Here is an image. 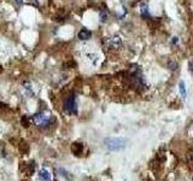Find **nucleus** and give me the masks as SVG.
<instances>
[{
	"label": "nucleus",
	"instance_id": "1",
	"mask_svg": "<svg viewBox=\"0 0 193 181\" xmlns=\"http://www.w3.org/2000/svg\"><path fill=\"white\" fill-rule=\"evenodd\" d=\"M126 140L121 138H108L105 140V145L110 151H118L124 147Z\"/></svg>",
	"mask_w": 193,
	"mask_h": 181
},
{
	"label": "nucleus",
	"instance_id": "2",
	"mask_svg": "<svg viewBox=\"0 0 193 181\" xmlns=\"http://www.w3.org/2000/svg\"><path fill=\"white\" fill-rule=\"evenodd\" d=\"M64 110L69 115H74L77 112V103H76V97L74 94L69 96L65 102H64Z\"/></svg>",
	"mask_w": 193,
	"mask_h": 181
},
{
	"label": "nucleus",
	"instance_id": "3",
	"mask_svg": "<svg viewBox=\"0 0 193 181\" xmlns=\"http://www.w3.org/2000/svg\"><path fill=\"white\" fill-rule=\"evenodd\" d=\"M51 114L48 112H40V114H36L33 117L34 120V123L35 124H38V126H47L50 123V121H51Z\"/></svg>",
	"mask_w": 193,
	"mask_h": 181
},
{
	"label": "nucleus",
	"instance_id": "4",
	"mask_svg": "<svg viewBox=\"0 0 193 181\" xmlns=\"http://www.w3.org/2000/svg\"><path fill=\"white\" fill-rule=\"evenodd\" d=\"M108 44L111 48H118L121 47L122 45V40L121 38L118 36V35H114V36H111L109 40H108Z\"/></svg>",
	"mask_w": 193,
	"mask_h": 181
},
{
	"label": "nucleus",
	"instance_id": "5",
	"mask_svg": "<svg viewBox=\"0 0 193 181\" xmlns=\"http://www.w3.org/2000/svg\"><path fill=\"white\" fill-rule=\"evenodd\" d=\"M91 36H92V33L88 30V29H81V30L79 32V34H77V38L80 39V40H82V41H86V40H88V39H91Z\"/></svg>",
	"mask_w": 193,
	"mask_h": 181
},
{
	"label": "nucleus",
	"instance_id": "6",
	"mask_svg": "<svg viewBox=\"0 0 193 181\" xmlns=\"http://www.w3.org/2000/svg\"><path fill=\"white\" fill-rule=\"evenodd\" d=\"M39 174H40V178H41V180H44V181H50L51 180V174H50V172L47 170V169L42 168Z\"/></svg>",
	"mask_w": 193,
	"mask_h": 181
},
{
	"label": "nucleus",
	"instance_id": "7",
	"mask_svg": "<svg viewBox=\"0 0 193 181\" xmlns=\"http://www.w3.org/2000/svg\"><path fill=\"white\" fill-rule=\"evenodd\" d=\"M140 15H141L143 17H145V18H147V17L150 16L149 15V6L146 4L140 5Z\"/></svg>",
	"mask_w": 193,
	"mask_h": 181
},
{
	"label": "nucleus",
	"instance_id": "8",
	"mask_svg": "<svg viewBox=\"0 0 193 181\" xmlns=\"http://www.w3.org/2000/svg\"><path fill=\"white\" fill-rule=\"evenodd\" d=\"M179 92L182 98H186V86H185V82L182 80L179 82Z\"/></svg>",
	"mask_w": 193,
	"mask_h": 181
},
{
	"label": "nucleus",
	"instance_id": "9",
	"mask_svg": "<svg viewBox=\"0 0 193 181\" xmlns=\"http://www.w3.org/2000/svg\"><path fill=\"white\" fill-rule=\"evenodd\" d=\"M73 152L76 156H80V153L82 152V145L81 144H74L73 145Z\"/></svg>",
	"mask_w": 193,
	"mask_h": 181
},
{
	"label": "nucleus",
	"instance_id": "10",
	"mask_svg": "<svg viewBox=\"0 0 193 181\" xmlns=\"http://www.w3.org/2000/svg\"><path fill=\"white\" fill-rule=\"evenodd\" d=\"M99 20H100V22H106L108 20V13H106V10L103 9L99 11Z\"/></svg>",
	"mask_w": 193,
	"mask_h": 181
},
{
	"label": "nucleus",
	"instance_id": "11",
	"mask_svg": "<svg viewBox=\"0 0 193 181\" xmlns=\"http://www.w3.org/2000/svg\"><path fill=\"white\" fill-rule=\"evenodd\" d=\"M24 91L27 92L28 96H33V89H32V85L29 82H26L24 83Z\"/></svg>",
	"mask_w": 193,
	"mask_h": 181
},
{
	"label": "nucleus",
	"instance_id": "12",
	"mask_svg": "<svg viewBox=\"0 0 193 181\" xmlns=\"http://www.w3.org/2000/svg\"><path fill=\"white\" fill-rule=\"evenodd\" d=\"M168 67H169V69H171V70H176L178 63L174 62V61H169V62H168Z\"/></svg>",
	"mask_w": 193,
	"mask_h": 181
},
{
	"label": "nucleus",
	"instance_id": "13",
	"mask_svg": "<svg viewBox=\"0 0 193 181\" xmlns=\"http://www.w3.org/2000/svg\"><path fill=\"white\" fill-rule=\"evenodd\" d=\"M15 3H16L17 6H21L22 3H23V0H15Z\"/></svg>",
	"mask_w": 193,
	"mask_h": 181
}]
</instances>
